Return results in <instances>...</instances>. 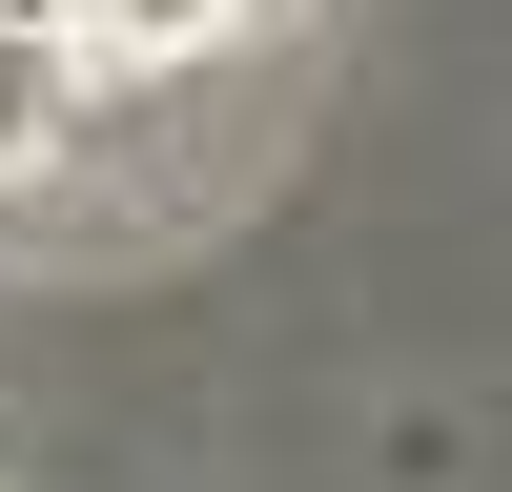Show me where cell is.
Instances as JSON below:
<instances>
[{
	"label": "cell",
	"instance_id": "6da1fadb",
	"mask_svg": "<svg viewBox=\"0 0 512 492\" xmlns=\"http://www.w3.org/2000/svg\"><path fill=\"white\" fill-rule=\"evenodd\" d=\"M41 21L82 41V82H205L226 41H267L287 0H41Z\"/></svg>",
	"mask_w": 512,
	"mask_h": 492
},
{
	"label": "cell",
	"instance_id": "7a4b0ae2",
	"mask_svg": "<svg viewBox=\"0 0 512 492\" xmlns=\"http://www.w3.org/2000/svg\"><path fill=\"white\" fill-rule=\"evenodd\" d=\"M62 103H82V41L41 21V0H0V205L62 164Z\"/></svg>",
	"mask_w": 512,
	"mask_h": 492
}]
</instances>
